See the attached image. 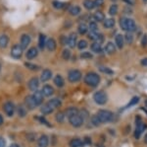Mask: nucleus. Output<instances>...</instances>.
<instances>
[{"mask_svg": "<svg viewBox=\"0 0 147 147\" xmlns=\"http://www.w3.org/2000/svg\"><path fill=\"white\" fill-rule=\"evenodd\" d=\"M88 30H89L88 27H87L86 24H84V23L80 24L79 27H78V31H79V33H80V35H85Z\"/></svg>", "mask_w": 147, "mask_h": 147, "instance_id": "473e14b6", "label": "nucleus"}, {"mask_svg": "<svg viewBox=\"0 0 147 147\" xmlns=\"http://www.w3.org/2000/svg\"><path fill=\"white\" fill-rule=\"evenodd\" d=\"M77 34L75 33H72L70 34V36L68 37V46L71 47V49H74L76 46H78L77 44Z\"/></svg>", "mask_w": 147, "mask_h": 147, "instance_id": "dca6fc26", "label": "nucleus"}, {"mask_svg": "<svg viewBox=\"0 0 147 147\" xmlns=\"http://www.w3.org/2000/svg\"><path fill=\"white\" fill-rule=\"evenodd\" d=\"M41 92H42V94H43L44 97H50L54 93V88L52 86H50V85L46 84V85H44V86L42 87Z\"/></svg>", "mask_w": 147, "mask_h": 147, "instance_id": "2eb2a0df", "label": "nucleus"}, {"mask_svg": "<svg viewBox=\"0 0 147 147\" xmlns=\"http://www.w3.org/2000/svg\"><path fill=\"white\" fill-rule=\"evenodd\" d=\"M84 6L85 9H87V10H92V9L95 7L93 0H84Z\"/></svg>", "mask_w": 147, "mask_h": 147, "instance_id": "f704fd0d", "label": "nucleus"}, {"mask_svg": "<svg viewBox=\"0 0 147 147\" xmlns=\"http://www.w3.org/2000/svg\"><path fill=\"white\" fill-rule=\"evenodd\" d=\"M56 46H57V44L55 42V40L54 39H48L46 42V47L47 49H48L49 51H54L56 49Z\"/></svg>", "mask_w": 147, "mask_h": 147, "instance_id": "4be33fe9", "label": "nucleus"}, {"mask_svg": "<svg viewBox=\"0 0 147 147\" xmlns=\"http://www.w3.org/2000/svg\"><path fill=\"white\" fill-rule=\"evenodd\" d=\"M100 71H102L103 73H106V74H113V71L108 67H100Z\"/></svg>", "mask_w": 147, "mask_h": 147, "instance_id": "09e8293b", "label": "nucleus"}, {"mask_svg": "<svg viewBox=\"0 0 147 147\" xmlns=\"http://www.w3.org/2000/svg\"><path fill=\"white\" fill-rule=\"evenodd\" d=\"M9 147H20V146H19V145H18V144L14 143V144H11V145H10V146H9Z\"/></svg>", "mask_w": 147, "mask_h": 147, "instance_id": "13d9d810", "label": "nucleus"}, {"mask_svg": "<svg viewBox=\"0 0 147 147\" xmlns=\"http://www.w3.org/2000/svg\"><path fill=\"white\" fill-rule=\"evenodd\" d=\"M47 104H48L50 107H52L53 109H57V108H60V107L62 106V101L58 98H53V99H51V100H49Z\"/></svg>", "mask_w": 147, "mask_h": 147, "instance_id": "aec40b11", "label": "nucleus"}, {"mask_svg": "<svg viewBox=\"0 0 147 147\" xmlns=\"http://www.w3.org/2000/svg\"><path fill=\"white\" fill-rule=\"evenodd\" d=\"M125 2H127V4H129V5H132V4H134V2L131 1V0H125Z\"/></svg>", "mask_w": 147, "mask_h": 147, "instance_id": "6e6d98bb", "label": "nucleus"}, {"mask_svg": "<svg viewBox=\"0 0 147 147\" xmlns=\"http://www.w3.org/2000/svg\"><path fill=\"white\" fill-rule=\"evenodd\" d=\"M88 29L90 30V33H93V34H97V33H98V26H97L96 22L89 23Z\"/></svg>", "mask_w": 147, "mask_h": 147, "instance_id": "4c0bfd02", "label": "nucleus"}, {"mask_svg": "<svg viewBox=\"0 0 147 147\" xmlns=\"http://www.w3.org/2000/svg\"><path fill=\"white\" fill-rule=\"evenodd\" d=\"M144 1H145V2H147V0H144Z\"/></svg>", "mask_w": 147, "mask_h": 147, "instance_id": "680f3d73", "label": "nucleus"}, {"mask_svg": "<svg viewBox=\"0 0 147 147\" xmlns=\"http://www.w3.org/2000/svg\"><path fill=\"white\" fill-rule=\"evenodd\" d=\"M46 37L43 34L39 35V39H38V46L40 49H43L46 46Z\"/></svg>", "mask_w": 147, "mask_h": 147, "instance_id": "cd10ccee", "label": "nucleus"}, {"mask_svg": "<svg viewBox=\"0 0 147 147\" xmlns=\"http://www.w3.org/2000/svg\"><path fill=\"white\" fill-rule=\"evenodd\" d=\"M53 111H54V109L49 106L47 103L40 108V112H41V113H43V115H49V113H53Z\"/></svg>", "mask_w": 147, "mask_h": 147, "instance_id": "b1692460", "label": "nucleus"}, {"mask_svg": "<svg viewBox=\"0 0 147 147\" xmlns=\"http://www.w3.org/2000/svg\"><path fill=\"white\" fill-rule=\"evenodd\" d=\"M120 26L123 30L127 33H132L136 30V25L132 19L122 17L120 19Z\"/></svg>", "mask_w": 147, "mask_h": 147, "instance_id": "f257e3e1", "label": "nucleus"}, {"mask_svg": "<svg viewBox=\"0 0 147 147\" xmlns=\"http://www.w3.org/2000/svg\"><path fill=\"white\" fill-rule=\"evenodd\" d=\"M28 86L30 90H32V91H37V89H38V86H39V80L38 78L36 77H32V79H30V81L28 83Z\"/></svg>", "mask_w": 147, "mask_h": 147, "instance_id": "9b49d317", "label": "nucleus"}, {"mask_svg": "<svg viewBox=\"0 0 147 147\" xmlns=\"http://www.w3.org/2000/svg\"><path fill=\"white\" fill-rule=\"evenodd\" d=\"M146 129H147V124H145V122H140V124H136V130H134V137H136V139L140 138L142 133H143Z\"/></svg>", "mask_w": 147, "mask_h": 147, "instance_id": "0eeeda50", "label": "nucleus"}, {"mask_svg": "<svg viewBox=\"0 0 147 147\" xmlns=\"http://www.w3.org/2000/svg\"><path fill=\"white\" fill-rule=\"evenodd\" d=\"M25 66L26 67H28V69H30V70H38V66L37 65H35V64H32V63H30V62H26L25 63Z\"/></svg>", "mask_w": 147, "mask_h": 147, "instance_id": "a18cd8bd", "label": "nucleus"}, {"mask_svg": "<svg viewBox=\"0 0 147 147\" xmlns=\"http://www.w3.org/2000/svg\"><path fill=\"white\" fill-rule=\"evenodd\" d=\"M65 118H66V115L64 112H59L56 113V117H55V120L57 122H59V124H62L64 122V120H65Z\"/></svg>", "mask_w": 147, "mask_h": 147, "instance_id": "c9c22d12", "label": "nucleus"}, {"mask_svg": "<svg viewBox=\"0 0 147 147\" xmlns=\"http://www.w3.org/2000/svg\"><path fill=\"white\" fill-rule=\"evenodd\" d=\"M100 76L95 72H88L84 76V83L90 87H96L100 83Z\"/></svg>", "mask_w": 147, "mask_h": 147, "instance_id": "f03ea898", "label": "nucleus"}, {"mask_svg": "<svg viewBox=\"0 0 147 147\" xmlns=\"http://www.w3.org/2000/svg\"><path fill=\"white\" fill-rule=\"evenodd\" d=\"M30 41H32V39H30V36L27 35V34L23 35L22 37H21V44L20 46H22L23 49H26L28 44H30Z\"/></svg>", "mask_w": 147, "mask_h": 147, "instance_id": "4468645a", "label": "nucleus"}, {"mask_svg": "<svg viewBox=\"0 0 147 147\" xmlns=\"http://www.w3.org/2000/svg\"><path fill=\"white\" fill-rule=\"evenodd\" d=\"M80 116H82V117L85 120V118H87V117H88V113H87L85 110H84V111H82V115Z\"/></svg>", "mask_w": 147, "mask_h": 147, "instance_id": "603ef678", "label": "nucleus"}, {"mask_svg": "<svg viewBox=\"0 0 147 147\" xmlns=\"http://www.w3.org/2000/svg\"><path fill=\"white\" fill-rule=\"evenodd\" d=\"M32 96V98H34V100L35 103H36L37 106L41 105L42 102H43V97H44L41 91H35Z\"/></svg>", "mask_w": 147, "mask_h": 147, "instance_id": "f8f14e48", "label": "nucleus"}, {"mask_svg": "<svg viewBox=\"0 0 147 147\" xmlns=\"http://www.w3.org/2000/svg\"><path fill=\"white\" fill-rule=\"evenodd\" d=\"M85 142H86V143H91V140H89L88 137H86V138H85Z\"/></svg>", "mask_w": 147, "mask_h": 147, "instance_id": "bf43d9fd", "label": "nucleus"}, {"mask_svg": "<svg viewBox=\"0 0 147 147\" xmlns=\"http://www.w3.org/2000/svg\"><path fill=\"white\" fill-rule=\"evenodd\" d=\"M37 54H38V51H37L36 47H30V49H28L26 56H27L28 59H34L36 57Z\"/></svg>", "mask_w": 147, "mask_h": 147, "instance_id": "f3484780", "label": "nucleus"}, {"mask_svg": "<svg viewBox=\"0 0 147 147\" xmlns=\"http://www.w3.org/2000/svg\"><path fill=\"white\" fill-rule=\"evenodd\" d=\"M93 100L97 105H105L108 101V96L104 91H98L93 95Z\"/></svg>", "mask_w": 147, "mask_h": 147, "instance_id": "20e7f679", "label": "nucleus"}, {"mask_svg": "<svg viewBox=\"0 0 147 147\" xmlns=\"http://www.w3.org/2000/svg\"><path fill=\"white\" fill-rule=\"evenodd\" d=\"M98 116V118H100L102 124H106V122H110L113 120L114 118V115L112 112L107 110H100L98 111V113H96Z\"/></svg>", "mask_w": 147, "mask_h": 147, "instance_id": "7ed1b4c3", "label": "nucleus"}, {"mask_svg": "<svg viewBox=\"0 0 147 147\" xmlns=\"http://www.w3.org/2000/svg\"><path fill=\"white\" fill-rule=\"evenodd\" d=\"M91 124L94 125V126H99L100 124H102L100 118H98V116L97 115H93L91 117Z\"/></svg>", "mask_w": 147, "mask_h": 147, "instance_id": "e433bc0d", "label": "nucleus"}, {"mask_svg": "<svg viewBox=\"0 0 147 147\" xmlns=\"http://www.w3.org/2000/svg\"><path fill=\"white\" fill-rule=\"evenodd\" d=\"M18 113H19V116H20V117L24 118V117L26 116V113H27V109L24 108V107H19V109H18Z\"/></svg>", "mask_w": 147, "mask_h": 147, "instance_id": "49530a36", "label": "nucleus"}, {"mask_svg": "<svg viewBox=\"0 0 147 147\" xmlns=\"http://www.w3.org/2000/svg\"><path fill=\"white\" fill-rule=\"evenodd\" d=\"M62 57L65 59V60H69L71 57V51L70 49H64L62 53Z\"/></svg>", "mask_w": 147, "mask_h": 147, "instance_id": "c03bdc74", "label": "nucleus"}, {"mask_svg": "<svg viewBox=\"0 0 147 147\" xmlns=\"http://www.w3.org/2000/svg\"><path fill=\"white\" fill-rule=\"evenodd\" d=\"M138 102H139V98H138V97H134V98H132L131 100L129 101V103L127 104L125 108H130V107H132V106H136V104H138Z\"/></svg>", "mask_w": 147, "mask_h": 147, "instance_id": "79ce46f5", "label": "nucleus"}, {"mask_svg": "<svg viewBox=\"0 0 147 147\" xmlns=\"http://www.w3.org/2000/svg\"><path fill=\"white\" fill-rule=\"evenodd\" d=\"M93 18H94V20L97 21V22H104V21H105V15H104L101 11L95 12L93 15Z\"/></svg>", "mask_w": 147, "mask_h": 147, "instance_id": "c85d7f7f", "label": "nucleus"}, {"mask_svg": "<svg viewBox=\"0 0 147 147\" xmlns=\"http://www.w3.org/2000/svg\"><path fill=\"white\" fill-rule=\"evenodd\" d=\"M117 13H118V5L117 4H113V5H111V7L109 8V14H110L111 16H114Z\"/></svg>", "mask_w": 147, "mask_h": 147, "instance_id": "a19ab883", "label": "nucleus"}, {"mask_svg": "<svg viewBox=\"0 0 147 147\" xmlns=\"http://www.w3.org/2000/svg\"><path fill=\"white\" fill-rule=\"evenodd\" d=\"M141 44L143 47L147 46V36L144 35L143 37H142V40H141Z\"/></svg>", "mask_w": 147, "mask_h": 147, "instance_id": "8fccbe9b", "label": "nucleus"}, {"mask_svg": "<svg viewBox=\"0 0 147 147\" xmlns=\"http://www.w3.org/2000/svg\"><path fill=\"white\" fill-rule=\"evenodd\" d=\"M9 42V38L6 35L0 36V47L1 49H5Z\"/></svg>", "mask_w": 147, "mask_h": 147, "instance_id": "c756f323", "label": "nucleus"}, {"mask_svg": "<svg viewBox=\"0 0 147 147\" xmlns=\"http://www.w3.org/2000/svg\"><path fill=\"white\" fill-rule=\"evenodd\" d=\"M52 77V71L49 69H44L41 73V76H40V80L42 82H46L48 80H50Z\"/></svg>", "mask_w": 147, "mask_h": 147, "instance_id": "a211bd4d", "label": "nucleus"}, {"mask_svg": "<svg viewBox=\"0 0 147 147\" xmlns=\"http://www.w3.org/2000/svg\"><path fill=\"white\" fill-rule=\"evenodd\" d=\"M112 1H116V0H112Z\"/></svg>", "mask_w": 147, "mask_h": 147, "instance_id": "e2e57ef3", "label": "nucleus"}, {"mask_svg": "<svg viewBox=\"0 0 147 147\" xmlns=\"http://www.w3.org/2000/svg\"><path fill=\"white\" fill-rule=\"evenodd\" d=\"M82 72L78 69H72L69 71L68 73V80L71 83H76V82H79L80 79H82Z\"/></svg>", "mask_w": 147, "mask_h": 147, "instance_id": "423d86ee", "label": "nucleus"}, {"mask_svg": "<svg viewBox=\"0 0 147 147\" xmlns=\"http://www.w3.org/2000/svg\"><path fill=\"white\" fill-rule=\"evenodd\" d=\"M104 3V0H94V5L95 7H100L103 5Z\"/></svg>", "mask_w": 147, "mask_h": 147, "instance_id": "3c124183", "label": "nucleus"}, {"mask_svg": "<svg viewBox=\"0 0 147 147\" xmlns=\"http://www.w3.org/2000/svg\"><path fill=\"white\" fill-rule=\"evenodd\" d=\"M144 142L147 143V133L145 134V136H144Z\"/></svg>", "mask_w": 147, "mask_h": 147, "instance_id": "052dcab7", "label": "nucleus"}, {"mask_svg": "<svg viewBox=\"0 0 147 147\" xmlns=\"http://www.w3.org/2000/svg\"><path fill=\"white\" fill-rule=\"evenodd\" d=\"M69 12H70L71 15L77 16V15H79V14L80 13V8L79 6H77V5L71 6L70 9H69Z\"/></svg>", "mask_w": 147, "mask_h": 147, "instance_id": "72a5a7b5", "label": "nucleus"}, {"mask_svg": "<svg viewBox=\"0 0 147 147\" xmlns=\"http://www.w3.org/2000/svg\"><path fill=\"white\" fill-rule=\"evenodd\" d=\"M4 120H3V117H2L1 115H0V125H2V124H3Z\"/></svg>", "mask_w": 147, "mask_h": 147, "instance_id": "4d7b16f0", "label": "nucleus"}, {"mask_svg": "<svg viewBox=\"0 0 147 147\" xmlns=\"http://www.w3.org/2000/svg\"><path fill=\"white\" fill-rule=\"evenodd\" d=\"M6 146V142L4 140V138L0 137V147H5Z\"/></svg>", "mask_w": 147, "mask_h": 147, "instance_id": "864d4df0", "label": "nucleus"}, {"mask_svg": "<svg viewBox=\"0 0 147 147\" xmlns=\"http://www.w3.org/2000/svg\"><path fill=\"white\" fill-rule=\"evenodd\" d=\"M0 68H1V66H0Z\"/></svg>", "mask_w": 147, "mask_h": 147, "instance_id": "0e129e2a", "label": "nucleus"}, {"mask_svg": "<svg viewBox=\"0 0 147 147\" xmlns=\"http://www.w3.org/2000/svg\"><path fill=\"white\" fill-rule=\"evenodd\" d=\"M88 38L91 39L92 41H94V42H97V44H100L104 42V36L102 34H99V33H97V34L90 33Z\"/></svg>", "mask_w": 147, "mask_h": 147, "instance_id": "ddd939ff", "label": "nucleus"}, {"mask_svg": "<svg viewBox=\"0 0 147 147\" xmlns=\"http://www.w3.org/2000/svg\"><path fill=\"white\" fill-rule=\"evenodd\" d=\"M69 144H70V147H82L84 145V141L80 138H73Z\"/></svg>", "mask_w": 147, "mask_h": 147, "instance_id": "bb28decb", "label": "nucleus"}, {"mask_svg": "<svg viewBox=\"0 0 147 147\" xmlns=\"http://www.w3.org/2000/svg\"><path fill=\"white\" fill-rule=\"evenodd\" d=\"M54 84H55L57 87H59V88H62L64 85H65V81H64L63 77L58 74L54 77Z\"/></svg>", "mask_w": 147, "mask_h": 147, "instance_id": "5701e85b", "label": "nucleus"}, {"mask_svg": "<svg viewBox=\"0 0 147 147\" xmlns=\"http://www.w3.org/2000/svg\"><path fill=\"white\" fill-rule=\"evenodd\" d=\"M78 113H80V111L78 110L77 108H74V107L68 108L67 110L65 111V115L67 116L68 118L72 117V116H75V115H78Z\"/></svg>", "mask_w": 147, "mask_h": 147, "instance_id": "a878e982", "label": "nucleus"}, {"mask_svg": "<svg viewBox=\"0 0 147 147\" xmlns=\"http://www.w3.org/2000/svg\"><path fill=\"white\" fill-rule=\"evenodd\" d=\"M11 55L14 58H20L23 55V49L20 44H15L11 49Z\"/></svg>", "mask_w": 147, "mask_h": 147, "instance_id": "6e6552de", "label": "nucleus"}, {"mask_svg": "<svg viewBox=\"0 0 147 147\" xmlns=\"http://www.w3.org/2000/svg\"><path fill=\"white\" fill-rule=\"evenodd\" d=\"M49 144V138L46 135H41L38 139V146L39 147H47Z\"/></svg>", "mask_w": 147, "mask_h": 147, "instance_id": "393cba45", "label": "nucleus"}, {"mask_svg": "<svg viewBox=\"0 0 147 147\" xmlns=\"http://www.w3.org/2000/svg\"><path fill=\"white\" fill-rule=\"evenodd\" d=\"M80 57L84 58V59H88V58H92V53H90L89 51H84L80 54Z\"/></svg>", "mask_w": 147, "mask_h": 147, "instance_id": "de8ad7c7", "label": "nucleus"}, {"mask_svg": "<svg viewBox=\"0 0 147 147\" xmlns=\"http://www.w3.org/2000/svg\"><path fill=\"white\" fill-rule=\"evenodd\" d=\"M124 38H125V42L129 44H132V42H134V36H132L131 33H127Z\"/></svg>", "mask_w": 147, "mask_h": 147, "instance_id": "58836bf2", "label": "nucleus"}, {"mask_svg": "<svg viewBox=\"0 0 147 147\" xmlns=\"http://www.w3.org/2000/svg\"><path fill=\"white\" fill-rule=\"evenodd\" d=\"M124 42H125V38L122 35H117L115 38V44L118 49H123L124 47Z\"/></svg>", "mask_w": 147, "mask_h": 147, "instance_id": "412c9836", "label": "nucleus"}, {"mask_svg": "<svg viewBox=\"0 0 147 147\" xmlns=\"http://www.w3.org/2000/svg\"><path fill=\"white\" fill-rule=\"evenodd\" d=\"M141 65L143 66H147V57L141 59Z\"/></svg>", "mask_w": 147, "mask_h": 147, "instance_id": "5fc2aeb1", "label": "nucleus"}, {"mask_svg": "<svg viewBox=\"0 0 147 147\" xmlns=\"http://www.w3.org/2000/svg\"><path fill=\"white\" fill-rule=\"evenodd\" d=\"M25 105H26V107H27V109H28V110H34V109L37 107L36 103L34 102V98H32V95L26 97Z\"/></svg>", "mask_w": 147, "mask_h": 147, "instance_id": "9d476101", "label": "nucleus"}, {"mask_svg": "<svg viewBox=\"0 0 147 147\" xmlns=\"http://www.w3.org/2000/svg\"><path fill=\"white\" fill-rule=\"evenodd\" d=\"M104 51L107 54H114L116 53V44H114L111 42H107V44L104 47Z\"/></svg>", "mask_w": 147, "mask_h": 147, "instance_id": "6ab92c4d", "label": "nucleus"}, {"mask_svg": "<svg viewBox=\"0 0 147 147\" xmlns=\"http://www.w3.org/2000/svg\"><path fill=\"white\" fill-rule=\"evenodd\" d=\"M103 26L106 28V29H110V28H113L115 26V20L112 18H109V19H106L103 23Z\"/></svg>", "mask_w": 147, "mask_h": 147, "instance_id": "7c9ffc66", "label": "nucleus"}, {"mask_svg": "<svg viewBox=\"0 0 147 147\" xmlns=\"http://www.w3.org/2000/svg\"><path fill=\"white\" fill-rule=\"evenodd\" d=\"M78 49H84L87 47V42L84 41V40H82V41H80L78 42Z\"/></svg>", "mask_w": 147, "mask_h": 147, "instance_id": "37998d69", "label": "nucleus"}, {"mask_svg": "<svg viewBox=\"0 0 147 147\" xmlns=\"http://www.w3.org/2000/svg\"><path fill=\"white\" fill-rule=\"evenodd\" d=\"M68 118H69V122H70L71 125L74 127H80L84 122V118L80 116V113L72 116V117H70Z\"/></svg>", "mask_w": 147, "mask_h": 147, "instance_id": "39448f33", "label": "nucleus"}, {"mask_svg": "<svg viewBox=\"0 0 147 147\" xmlns=\"http://www.w3.org/2000/svg\"><path fill=\"white\" fill-rule=\"evenodd\" d=\"M91 51L95 53H102V46L100 44H97V42H93L91 44Z\"/></svg>", "mask_w": 147, "mask_h": 147, "instance_id": "2f4dec72", "label": "nucleus"}, {"mask_svg": "<svg viewBox=\"0 0 147 147\" xmlns=\"http://www.w3.org/2000/svg\"><path fill=\"white\" fill-rule=\"evenodd\" d=\"M3 108H4V112H5V113L8 117H12L14 115V113H15V106L11 102H6L4 104Z\"/></svg>", "mask_w": 147, "mask_h": 147, "instance_id": "1a4fd4ad", "label": "nucleus"}, {"mask_svg": "<svg viewBox=\"0 0 147 147\" xmlns=\"http://www.w3.org/2000/svg\"><path fill=\"white\" fill-rule=\"evenodd\" d=\"M52 5H53L54 8H56V9H62L65 7V3H63V2H61V1L54 0V1L52 2Z\"/></svg>", "mask_w": 147, "mask_h": 147, "instance_id": "ea45409f", "label": "nucleus"}]
</instances>
